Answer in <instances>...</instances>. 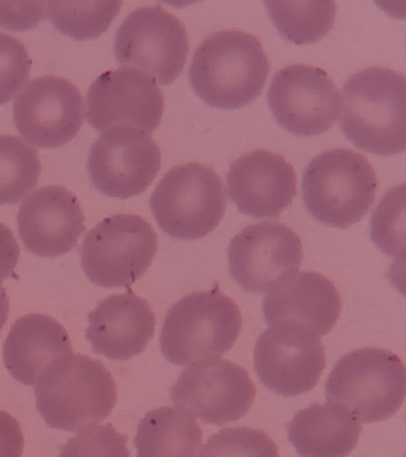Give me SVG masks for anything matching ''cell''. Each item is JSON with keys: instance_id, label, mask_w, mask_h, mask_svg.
<instances>
[{"instance_id": "cell-1", "label": "cell", "mask_w": 406, "mask_h": 457, "mask_svg": "<svg viewBox=\"0 0 406 457\" xmlns=\"http://www.w3.org/2000/svg\"><path fill=\"white\" fill-rule=\"evenodd\" d=\"M269 71V57L255 36L224 30L210 35L195 49L188 79L206 105L236 110L261 96Z\"/></svg>"}, {"instance_id": "cell-2", "label": "cell", "mask_w": 406, "mask_h": 457, "mask_svg": "<svg viewBox=\"0 0 406 457\" xmlns=\"http://www.w3.org/2000/svg\"><path fill=\"white\" fill-rule=\"evenodd\" d=\"M340 129L359 149L391 156L406 145V80L394 70L370 67L342 89Z\"/></svg>"}, {"instance_id": "cell-3", "label": "cell", "mask_w": 406, "mask_h": 457, "mask_svg": "<svg viewBox=\"0 0 406 457\" xmlns=\"http://www.w3.org/2000/svg\"><path fill=\"white\" fill-rule=\"evenodd\" d=\"M37 406L46 424L78 432L101 423L117 403V385L101 360L63 357L35 385Z\"/></svg>"}, {"instance_id": "cell-4", "label": "cell", "mask_w": 406, "mask_h": 457, "mask_svg": "<svg viewBox=\"0 0 406 457\" xmlns=\"http://www.w3.org/2000/svg\"><path fill=\"white\" fill-rule=\"evenodd\" d=\"M376 170L361 154L331 149L313 157L302 179L305 209L319 223L349 228L359 223L374 202Z\"/></svg>"}, {"instance_id": "cell-5", "label": "cell", "mask_w": 406, "mask_h": 457, "mask_svg": "<svg viewBox=\"0 0 406 457\" xmlns=\"http://www.w3.org/2000/svg\"><path fill=\"white\" fill-rule=\"evenodd\" d=\"M242 328L236 303L213 286L178 300L165 318L160 349L177 366L220 357L233 348Z\"/></svg>"}, {"instance_id": "cell-6", "label": "cell", "mask_w": 406, "mask_h": 457, "mask_svg": "<svg viewBox=\"0 0 406 457\" xmlns=\"http://www.w3.org/2000/svg\"><path fill=\"white\" fill-rule=\"evenodd\" d=\"M406 392V370L390 350L362 348L342 356L327 378V403L344 407L370 424L390 420L401 410Z\"/></svg>"}, {"instance_id": "cell-7", "label": "cell", "mask_w": 406, "mask_h": 457, "mask_svg": "<svg viewBox=\"0 0 406 457\" xmlns=\"http://www.w3.org/2000/svg\"><path fill=\"white\" fill-rule=\"evenodd\" d=\"M156 223L180 241H195L211 234L227 210L222 179L199 162L173 167L156 186L149 200Z\"/></svg>"}, {"instance_id": "cell-8", "label": "cell", "mask_w": 406, "mask_h": 457, "mask_svg": "<svg viewBox=\"0 0 406 457\" xmlns=\"http://www.w3.org/2000/svg\"><path fill=\"white\" fill-rule=\"evenodd\" d=\"M158 235L137 214H113L95 225L81 245V267L92 284L129 288L144 277L158 252Z\"/></svg>"}, {"instance_id": "cell-9", "label": "cell", "mask_w": 406, "mask_h": 457, "mask_svg": "<svg viewBox=\"0 0 406 457\" xmlns=\"http://www.w3.org/2000/svg\"><path fill=\"white\" fill-rule=\"evenodd\" d=\"M186 28L160 5L128 14L115 38V55L122 66L170 85L183 73L188 55Z\"/></svg>"}, {"instance_id": "cell-10", "label": "cell", "mask_w": 406, "mask_h": 457, "mask_svg": "<svg viewBox=\"0 0 406 457\" xmlns=\"http://www.w3.org/2000/svg\"><path fill=\"white\" fill-rule=\"evenodd\" d=\"M162 168V152L151 132L130 124L103 131L92 145L87 171L102 195L129 199L141 195Z\"/></svg>"}, {"instance_id": "cell-11", "label": "cell", "mask_w": 406, "mask_h": 457, "mask_svg": "<svg viewBox=\"0 0 406 457\" xmlns=\"http://www.w3.org/2000/svg\"><path fill=\"white\" fill-rule=\"evenodd\" d=\"M302 257L301 238L279 221L248 225L235 235L228 248L231 278L252 293H269L292 280Z\"/></svg>"}, {"instance_id": "cell-12", "label": "cell", "mask_w": 406, "mask_h": 457, "mask_svg": "<svg viewBox=\"0 0 406 457\" xmlns=\"http://www.w3.org/2000/svg\"><path fill=\"white\" fill-rule=\"evenodd\" d=\"M170 400L205 424L222 427L249 412L256 396L248 371L220 357L192 363L170 389Z\"/></svg>"}, {"instance_id": "cell-13", "label": "cell", "mask_w": 406, "mask_h": 457, "mask_svg": "<svg viewBox=\"0 0 406 457\" xmlns=\"http://www.w3.org/2000/svg\"><path fill=\"white\" fill-rule=\"evenodd\" d=\"M267 100L277 123L302 137L323 134L341 116V95L334 81L326 71L306 64L278 71Z\"/></svg>"}, {"instance_id": "cell-14", "label": "cell", "mask_w": 406, "mask_h": 457, "mask_svg": "<svg viewBox=\"0 0 406 457\" xmlns=\"http://www.w3.org/2000/svg\"><path fill=\"white\" fill-rule=\"evenodd\" d=\"M83 96L73 82L45 75L28 82L13 104V120L21 135L41 149L72 141L85 121Z\"/></svg>"}, {"instance_id": "cell-15", "label": "cell", "mask_w": 406, "mask_h": 457, "mask_svg": "<svg viewBox=\"0 0 406 457\" xmlns=\"http://www.w3.org/2000/svg\"><path fill=\"white\" fill-rule=\"evenodd\" d=\"M254 368L267 388L291 398L319 385L326 368V352L319 336L304 328L276 325L259 336Z\"/></svg>"}, {"instance_id": "cell-16", "label": "cell", "mask_w": 406, "mask_h": 457, "mask_svg": "<svg viewBox=\"0 0 406 457\" xmlns=\"http://www.w3.org/2000/svg\"><path fill=\"white\" fill-rule=\"evenodd\" d=\"M87 120L98 131L130 124L152 132L162 123L165 99L156 81L133 68L103 73L87 96Z\"/></svg>"}, {"instance_id": "cell-17", "label": "cell", "mask_w": 406, "mask_h": 457, "mask_svg": "<svg viewBox=\"0 0 406 457\" xmlns=\"http://www.w3.org/2000/svg\"><path fill=\"white\" fill-rule=\"evenodd\" d=\"M228 193L244 216L278 220L297 195L294 168L279 154L255 150L230 164Z\"/></svg>"}, {"instance_id": "cell-18", "label": "cell", "mask_w": 406, "mask_h": 457, "mask_svg": "<svg viewBox=\"0 0 406 457\" xmlns=\"http://www.w3.org/2000/svg\"><path fill=\"white\" fill-rule=\"evenodd\" d=\"M17 221L24 246L40 257L65 255L85 232L79 200L62 186H45L31 193L21 205Z\"/></svg>"}, {"instance_id": "cell-19", "label": "cell", "mask_w": 406, "mask_h": 457, "mask_svg": "<svg viewBox=\"0 0 406 457\" xmlns=\"http://www.w3.org/2000/svg\"><path fill=\"white\" fill-rule=\"evenodd\" d=\"M156 318L147 300L128 289L109 296L88 314L87 338L97 355L127 361L144 353L155 334Z\"/></svg>"}, {"instance_id": "cell-20", "label": "cell", "mask_w": 406, "mask_h": 457, "mask_svg": "<svg viewBox=\"0 0 406 457\" xmlns=\"http://www.w3.org/2000/svg\"><path fill=\"white\" fill-rule=\"evenodd\" d=\"M342 310L336 286L316 271H302L262 302L269 327L290 325L322 337L335 327Z\"/></svg>"}, {"instance_id": "cell-21", "label": "cell", "mask_w": 406, "mask_h": 457, "mask_svg": "<svg viewBox=\"0 0 406 457\" xmlns=\"http://www.w3.org/2000/svg\"><path fill=\"white\" fill-rule=\"evenodd\" d=\"M4 364L15 380L35 386L63 357L72 355L69 332L54 318L31 313L13 323L4 343Z\"/></svg>"}, {"instance_id": "cell-22", "label": "cell", "mask_w": 406, "mask_h": 457, "mask_svg": "<svg viewBox=\"0 0 406 457\" xmlns=\"http://www.w3.org/2000/svg\"><path fill=\"white\" fill-rule=\"evenodd\" d=\"M361 432L359 418L327 402L299 411L287 425L288 441L301 457H347Z\"/></svg>"}, {"instance_id": "cell-23", "label": "cell", "mask_w": 406, "mask_h": 457, "mask_svg": "<svg viewBox=\"0 0 406 457\" xmlns=\"http://www.w3.org/2000/svg\"><path fill=\"white\" fill-rule=\"evenodd\" d=\"M203 431L187 411L163 406L145 414L137 427V457H198Z\"/></svg>"}, {"instance_id": "cell-24", "label": "cell", "mask_w": 406, "mask_h": 457, "mask_svg": "<svg viewBox=\"0 0 406 457\" xmlns=\"http://www.w3.org/2000/svg\"><path fill=\"white\" fill-rule=\"evenodd\" d=\"M278 32L294 45H312L326 37L336 18L334 2H265Z\"/></svg>"}, {"instance_id": "cell-25", "label": "cell", "mask_w": 406, "mask_h": 457, "mask_svg": "<svg viewBox=\"0 0 406 457\" xmlns=\"http://www.w3.org/2000/svg\"><path fill=\"white\" fill-rule=\"evenodd\" d=\"M42 164L33 145L17 136H0V205H15L38 184Z\"/></svg>"}, {"instance_id": "cell-26", "label": "cell", "mask_w": 406, "mask_h": 457, "mask_svg": "<svg viewBox=\"0 0 406 457\" xmlns=\"http://www.w3.org/2000/svg\"><path fill=\"white\" fill-rule=\"evenodd\" d=\"M120 7L122 2L46 3L49 21L60 32L76 41L95 39L104 34Z\"/></svg>"}, {"instance_id": "cell-27", "label": "cell", "mask_w": 406, "mask_h": 457, "mask_svg": "<svg viewBox=\"0 0 406 457\" xmlns=\"http://www.w3.org/2000/svg\"><path fill=\"white\" fill-rule=\"evenodd\" d=\"M201 457H279L267 432L251 428H222L203 446Z\"/></svg>"}, {"instance_id": "cell-28", "label": "cell", "mask_w": 406, "mask_h": 457, "mask_svg": "<svg viewBox=\"0 0 406 457\" xmlns=\"http://www.w3.org/2000/svg\"><path fill=\"white\" fill-rule=\"evenodd\" d=\"M128 437L112 424L91 425L62 446L59 457H130Z\"/></svg>"}, {"instance_id": "cell-29", "label": "cell", "mask_w": 406, "mask_h": 457, "mask_svg": "<svg viewBox=\"0 0 406 457\" xmlns=\"http://www.w3.org/2000/svg\"><path fill=\"white\" fill-rule=\"evenodd\" d=\"M29 53L20 39L0 32V106L5 105L29 79Z\"/></svg>"}, {"instance_id": "cell-30", "label": "cell", "mask_w": 406, "mask_h": 457, "mask_svg": "<svg viewBox=\"0 0 406 457\" xmlns=\"http://www.w3.org/2000/svg\"><path fill=\"white\" fill-rule=\"evenodd\" d=\"M46 3H0V27L6 30L26 31L45 18Z\"/></svg>"}, {"instance_id": "cell-31", "label": "cell", "mask_w": 406, "mask_h": 457, "mask_svg": "<svg viewBox=\"0 0 406 457\" xmlns=\"http://www.w3.org/2000/svg\"><path fill=\"white\" fill-rule=\"evenodd\" d=\"M24 435L16 418L0 410V457H22Z\"/></svg>"}, {"instance_id": "cell-32", "label": "cell", "mask_w": 406, "mask_h": 457, "mask_svg": "<svg viewBox=\"0 0 406 457\" xmlns=\"http://www.w3.org/2000/svg\"><path fill=\"white\" fill-rule=\"evenodd\" d=\"M20 255V245L12 228L0 223V284L13 275Z\"/></svg>"}, {"instance_id": "cell-33", "label": "cell", "mask_w": 406, "mask_h": 457, "mask_svg": "<svg viewBox=\"0 0 406 457\" xmlns=\"http://www.w3.org/2000/svg\"><path fill=\"white\" fill-rule=\"evenodd\" d=\"M10 302L5 288L0 284V331L4 328L9 318Z\"/></svg>"}]
</instances>
